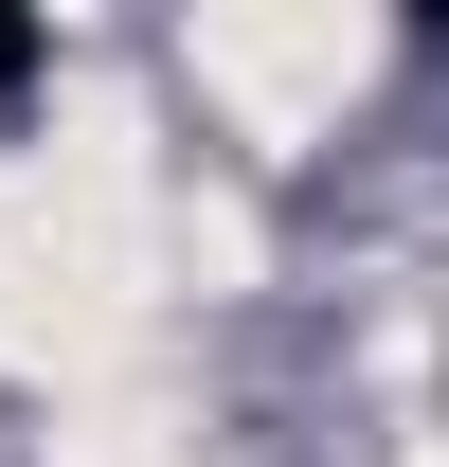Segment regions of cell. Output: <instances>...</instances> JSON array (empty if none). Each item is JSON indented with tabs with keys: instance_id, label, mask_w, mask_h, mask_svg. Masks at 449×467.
<instances>
[{
	"instance_id": "obj_1",
	"label": "cell",
	"mask_w": 449,
	"mask_h": 467,
	"mask_svg": "<svg viewBox=\"0 0 449 467\" xmlns=\"http://www.w3.org/2000/svg\"><path fill=\"white\" fill-rule=\"evenodd\" d=\"M37 55H55V36H37V18H0V109L37 90Z\"/></svg>"
}]
</instances>
